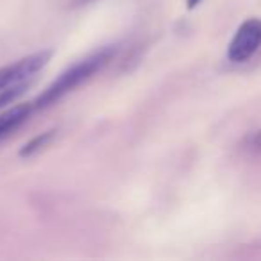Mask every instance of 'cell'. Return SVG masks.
I'll return each instance as SVG.
<instances>
[{
	"mask_svg": "<svg viewBox=\"0 0 261 261\" xmlns=\"http://www.w3.org/2000/svg\"><path fill=\"white\" fill-rule=\"evenodd\" d=\"M116 50H118L116 45H108V47L86 56V58L81 59L79 63L70 66L68 70H65V72L59 75V79H56L54 83L33 102L34 109H41V108H47V106L54 104L59 98L65 97L66 93H70V91L75 90L77 86L86 83L91 75L100 72V70L115 58Z\"/></svg>",
	"mask_w": 261,
	"mask_h": 261,
	"instance_id": "cell-1",
	"label": "cell"
},
{
	"mask_svg": "<svg viewBox=\"0 0 261 261\" xmlns=\"http://www.w3.org/2000/svg\"><path fill=\"white\" fill-rule=\"evenodd\" d=\"M261 48V20L249 18L236 29L227 47V59L231 63H247Z\"/></svg>",
	"mask_w": 261,
	"mask_h": 261,
	"instance_id": "cell-2",
	"label": "cell"
},
{
	"mask_svg": "<svg viewBox=\"0 0 261 261\" xmlns=\"http://www.w3.org/2000/svg\"><path fill=\"white\" fill-rule=\"evenodd\" d=\"M52 58V50H41L36 52L33 56L16 61L15 65H9L0 68V90L9 88L13 84L18 83H27L31 77H34V73H38Z\"/></svg>",
	"mask_w": 261,
	"mask_h": 261,
	"instance_id": "cell-3",
	"label": "cell"
},
{
	"mask_svg": "<svg viewBox=\"0 0 261 261\" xmlns=\"http://www.w3.org/2000/svg\"><path fill=\"white\" fill-rule=\"evenodd\" d=\"M33 109H34L33 102H29V104L15 106L13 109H8L6 113H2L0 115V140L4 138V136H8L9 133H13L20 123L25 122L31 116V113H33Z\"/></svg>",
	"mask_w": 261,
	"mask_h": 261,
	"instance_id": "cell-4",
	"label": "cell"
},
{
	"mask_svg": "<svg viewBox=\"0 0 261 261\" xmlns=\"http://www.w3.org/2000/svg\"><path fill=\"white\" fill-rule=\"evenodd\" d=\"M54 133H56V130H47V133H41V135H38L36 138L31 140L29 143H25V145H23V149L20 150V156H22V158L33 156L34 152L41 150L52 138H54Z\"/></svg>",
	"mask_w": 261,
	"mask_h": 261,
	"instance_id": "cell-5",
	"label": "cell"
},
{
	"mask_svg": "<svg viewBox=\"0 0 261 261\" xmlns=\"http://www.w3.org/2000/svg\"><path fill=\"white\" fill-rule=\"evenodd\" d=\"M29 86V81L27 83H18V84H13L9 88H4V90H0V109H4L8 104H13L20 95L25 91V88Z\"/></svg>",
	"mask_w": 261,
	"mask_h": 261,
	"instance_id": "cell-6",
	"label": "cell"
},
{
	"mask_svg": "<svg viewBox=\"0 0 261 261\" xmlns=\"http://www.w3.org/2000/svg\"><path fill=\"white\" fill-rule=\"evenodd\" d=\"M249 147H250V150H252V152H261V130H259V133H256V135L250 138Z\"/></svg>",
	"mask_w": 261,
	"mask_h": 261,
	"instance_id": "cell-7",
	"label": "cell"
},
{
	"mask_svg": "<svg viewBox=\"0 0 261 261\" xmlns=\"http://www.w3.org/2000/svg\"><path fill=\"white\" fill-rule=\"evenodd\" d=\"M200 2H202V0H186V6H188V9H195Z\"/></svg>",
	"mask_w": 261,
	"mask_h": 261,
	"instance_id": "cell-8",
	"label": "cell"
},
{
	"mask_svg": "<svg viewBox=\"0 0 261 261\" xmlns=\"http://www.w3.org/2000/svg\"><path fill=\"white\" fill-rule=\"evenodd\" d=\"M91 2H95V0H73V6H88Z\"/></svg>",
	"mask_w": 261,
	"mask_h": 261,
	"instance_id": "cell-9",
	"label": "cell"
}]
</instances>
